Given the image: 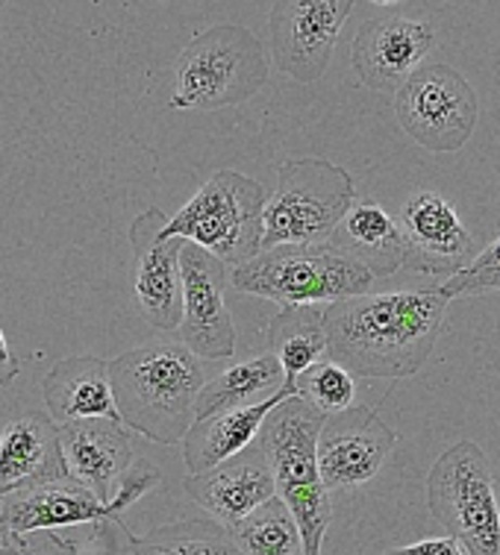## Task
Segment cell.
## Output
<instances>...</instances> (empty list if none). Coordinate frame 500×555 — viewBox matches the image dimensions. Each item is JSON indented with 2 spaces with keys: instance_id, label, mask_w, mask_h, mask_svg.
Wrapping results in <instances>:
<instances>
[{
  "instance_id": "1",
  "label": "cell",
  "mask_w": 500,
  "mask_h": 555,
  "mask_svg": "<svg viewBox=\"0 0 500 555\" xmlns=\"http://www.w3.org/2000/svg\"><path fill=\"white\" fill-rule=\"evenodd\" d=\"M439 288L383 292L324 306L330 362L359 379H407L427 364L448 318Z\"/></svg>"
},
{
  "instance_id": "2",
  "label": "cell",
  "mask_w": 500,
  "mask_h": 555,
  "mask_svg": "<svg viewBox=\"0 0 500 555\" xmlns=\"http://www.w3.org/2000/svg\"><path fill=\"white\" fill-rule=\"evenodd\" d=\"M121 424L154 444H183L206 388L201 359L180 341L127 350L110 362Z\"/></svg>"
},
{
  "instance_id": "3",
  "label": "cell",
  "mask_w": 500,
  "mask_h": 555,
  "mask_svg": "<svg viewBox=\"0 0 500 555\" xmlns=\"http://www.w3.org/2000/svg\"><path fill=\"white\" fill-rule=\"evenodd\" d=\"M328 424V414L292 397L268 414L259 433V447L274 474L277 496L289 505L304 538V555H321L333 505L318 467V438Z\"/></svg>"
},
{
  "instance_id": "4",
  "label": "cell",
  "mask_w": 500,
  "mask_h": 555,
  "mask_svg": "<svg viewBox=\"0 0 500 555\" xmlns=\"http://www.w3.org/2000/svg\"><path fill=\"white\" fill-rule=\"evenodd\" d=\"M374 283V273L338 253L330 242L262 250L254 262L230 273L235 292L266 297L280 309L342 304L350 297L371 294Z\"/></svg>"
},
{
  "instance_id": "5",
  "label": "cell",
  "mask_w": 500,
  "mask_h": 555,
  "mask_svg": "<svg viewBox=\"0 0 500 555\" xmlns=\"http://www.w3.org/2000/svg\"><path fill=\"white\" fill-rule=\"evenodd\" d=\"M168 106L180 112H215L254 98L268 80L262 41L239 24L201 30L185 44Z\"/></svg>"
},
{
  "instance_id": "6",
  "label": "cell",
  "mask_w": 500,
  "mask_h": 555,
  "mask_svg": "<svg viewBox=\"0 0 500 555\" xmlns=\"http://www.w3.org/2000/svg\"><path fill=\"white\" fill-rule=\"evenodd\" d=\"M266 203V192L256 180L239 171H218L168 218L163 238H183L204 247L233 271L245 268L262 253Z\"/></svg>"
},
{
  "instance_id": "7",
  "label": "cell",
  "mask_w": 500,
  "mask_h": 555,
  "mask_svg": "<svg viewBox=\"0 0 500 555\" xmlns=\"http://www.w3.org/2000/svg\"><path fill=\"white\" fill-rule=\"evenodd\" d=\"M357 203L350 171L328 159H286L266 203L262 250L328 244Z\"/></svg>"
},
{
  "instance_id": "8",
  "label": "cell",
  "mask_w": 500,
  "mask_h": 555,
  "mask_svg": "<svg viewBox=\"0 0 500 555\" xmlns=\"http://www.w3.org/2000/svg\"><path fill=\"white\" fill-rule=\"evenodd\" d=\"M427 508L469 555H500V505L486 455L457 441L427 474Z\"/></svg>"
},
{
  "instance_id": "9",
  "label": "cell",
  "mask_w": 500,
  "mask_h": 555,
  "mask_svg": "<svg viewBox=\"0 0 500 555\" xmlns=\"http://www.w3.org/2000/svg\"><path fill=\"white\" fill-rule=\"evenodd\" d=\"M395 115L415 144L433 153H453L474 135L480 101L457 68L424 65L395 94Z\"/></svg>"
},
{
  "instance_id": "10",
  "label": "cell",
  "mask_w": 500,
  "mask_h": 555,
  "mask_svg": "<svg viewBox=\"0 0 500 555\" xmlns=\"http://www.w3.org/2000/svg\"><path fill=\"white\" fill-rule=\"evenodd\" d=\"M354 0H283L271 7V56L297 82H318L328 72L338 33Z\"/></svg>"
},
{
  "instance_id": "11",
  "label": "cell",
  "mask_w": 500,
  "mask_h": 555,
  "mask_svg": "<svg viewBox=\"0 0 500 555\" xmlns=\"http://www.w3.org/2000/svg\"><path fill=\"white\" fill-rule=\"evenodd\" d=\"M183 276V323L180 344L189 347L197 359L225 362L235 353V326L227 309V264L218 262L213 253L185 242L180 256Z\"/></svg>"
},
{
  "instance_id": "12",
  "label": "cell",
  "mask_w": 500,
  "mask_h": 555,
  "mask_svg": "<svg viewBox=\"0 0 500 555\" xmlns=\"http://www.w3.org/2000/svg\"><path fill=\"white\" fill-rule=\"evenodd\" d=\"M168 218L163 209H144L130 227V244L136 253V304L154 330L177 333L183 323V276L180 256L183 238H163Z\"/></svg>"
},
{
  "instance_id": "13",
  "label": "cell",
  "mask_w": 500,
  "mask_h": 555,
  "mask_svg": "<svg viewBox=\"0 0 500 555\" xmlns=\"http://www.w3.org/2000/svg\"><path fill=\"white\" fill-rule=\"evenodd\" d=\"M398 444V433L380 421L377 409L354 405L328 417L318 438V467L328 491L371 482Z\"/></svg>"
},
{
  "instance_id": "14",
  "label": "cell",
  "mask_w": 500,
  "mask_h": 555,
  "mask_svg": "<svg viewBox=\"0 0 500 555\" xmlns=\"http://www.w3.org/2000/svg\"><path fill=\"white\" fill-rule=\"evenodd\" d=\"M433 44L436 33L424 21L383 15L359 27L357 39L350 44V60L362 86L398 94L424 68Z\"/></svg>"
},
{
  "instance_id": "15",
  "label": "cell",
  "mask_w": 500,
  "mask_h": 555,
  "mask_svg": "<svg viewBox=\"0 0 500 555\" xmlns=\"http://www.w3.org/2000/svg\"><path fill=\"white\" fill-rule=\"evenodd\" d=\"M407 235V268L427 276H457L474 262V238L457 209L436 192H415L400 209Z\"/></svg>"
},
{
  "instance_id": "16",
  "label": "cell",
  "mask_w": 500,
  "mask_h": 555,
  "mask_svg": "<svg viewBox=\"0 0 500 555\" xmlns=\"http://www.w3.org/2000/svg\"><path fill=\"white\" fill-rule=\"evenodd\" d=\"M185 494L227 529H235L256 508L277 496V482L262 447L256 444L206 474L185 476Z\"/></svg>"
},
{
  "instance_id": "17",
  "label": "cell",
  "mask_w": 500,
  "mask_h": 555,
  "mask_svg": "<svg viewBox=\"0 0 500 555\" xmlns=\"http://www.w3.org/2000/svg\"><path fill=\"white\" fill-rule=\"evenodd\" d=\"M0 524L10 526L18 535H33V532H56L62 526H118L127 529L124 517H118L103 505L98 496L80 485L77 479H60V482L39 485L21 494L3 496V512Z\"/></svg>"
},
{
  "instance_id": "18",
  "label": "cell",
  "mask_w": 500,
  "mask_h": 555,
  "mask_svg": "<svg viewBox=\"0 0 500 555\" xmlns=\"http://www.w3.org/2000/svg\"><path fill=\"white\" fill-rule=\"evenodd\" d=\"M60 426L51 414L33 412L0 429V496L68 479Z\"/></svg>"
},
{
  "instance_id": "19",
  "label": "cell",
  "mask_w": 500,
  "mask_h": 555,
  "mask_svg": "<svg viewBox=\"0 0 500 555\" xmlns=\"http://www.w3.org/2000/svg\"><path fill=\"white\" fill-rule=\"evenodd\" d=\"M60 441L72 479L110 505L121 476L133 467L130 429L118 421H80L60 426Z\"/></svg>"
},
{
  "instance_id": "20",
  "label": "cell",
  "mask_w": 500,
  "mask_h": 555,
  "mask_svg": "<svg viewBox=\"0 0 500 555\" xmlns=\"http://www.w3.org/2000/svg\"><path fill=\"white\" fill-rule=\"evenodd\" d=\"M41 400L56 426L80 424V421H118L110 362L94 356L62 359L41 383Z\"/></svg>"
},
{
  "instance_id": "21",
  "label": "cell",
  "mask_w": 500,
  "mask_h": 555,
  "mask_svg": "<svg viewBox=\"0 0 500 555\" xmlns=\"http://www.w3.org/2000/svg\"><path fill=\"white\" fill-rule=\"evenodd\" d=\"M292 397H300L297 395V385H283L274 397H268L262 403L197 421L183 441V462L189 476L206 474V470L225 465L235 455L251 450L259 433H262V426H266L268 414L274 412L277 405L292 400Z\"/></svg>"
},
{
  "instance_id": "22",
  "label": "cell",
  "mask_w": 500,
  "mask_h": 555,
  "mask_svg": "<svg viewBox=\"0 0 500 555\" xmlns=\"http://www.w3.org/2000/svg\"><path fill=\"white\" fill-rule=\"evenodd\" d=\"M330 244L377 280L407 268V235L380 203H354Z\"/></svg>"
},
{
  "instance_id": "23",
  "label": "cell",
  "mask_w": 500,
  "mask_h": 555,
  "mask_svg": "<svg viewBox=\"0 0 500 555\" xmlns=\"http://www.w3.org/2000/svg\"><path fill=\"white\" fill-rule=\"evenodd\" d=\"M286 385V371L271 353L254 356L245 362L230 364L227 371L206 383V388L197 397V421L215 417V414L245 409V405L262 403L268 397H274Z\"/></svg>"
},
{
  "instance_id": "24",
  "label": "cell",
  "mask_w": 500,
  "mask_h": 555,
  "mask_svg": "<svg viewBox=\"0 0 500 555\" xmlns=\"http://www.w3.org/2000/svg\"><path fill=\"white\" fill-rule=\"evenodd\" d=\"M268 353L286 371V385L328 362L330 344L324 330V309H280L268 323Z\"/></svg>"
},
{
  "instance_id": "25",
  "label": "cell",
  "mask_w": 500,
  "mask_h": 555,
  "mask_svg": "<svg viewBox=\"0 0 500 555\" xmlns=\"http://www.w3.org/2000/svg\"><path fill=\"white\" fill-rule=\"evenodd\" d=\"M124 535L133 555H242L227 526L201 517L159 526L148 535H133L127 529Z\"/></svg>"
},
{
  "instance_id": "26",
  "label": "cell",
  "mask_w": 500,
  "mask_h": 555,
  "mask_svg": "<svg viewBox=\"0 0 500 555\" xmlns=\"http://www.w3.org/2000/svg\"><path fill=\"white\" fill-rule=\"evenodd\" d=\"M242 555H304V538L289 505L274 496L254 515L230 529Z\"/></svg>"
},
{
  "instance_id": "27",
  "label": "cell",
  "mask_w": 500,
  "mask_h": 555,
  "mask_svg": "<svg viewBox=\"0 0 500 555\" xmlns=\"http://www.w3.org/2000/svg\"><path fill=\"white\" fill-rule=\"evenodd\" d=\"M297 395L304 397L312 409L321 414H342L347 409H354L357 400V376L345 371L336 362H321L312 371L297 379Z\"/></svg>"
},
{
  "instance_id": "28",
  "label": "cell",
  "mask_w": 500,
  "mask_h": 555,
  "mask_svg": "<svg viewBox=\"0 0 500 555\" xmlns=\"http://www.w3.org/2000/svg\"><path fill=\"white\" fill-rule=\"evenodd\" d=\"M500 292V235L498 242H491L480 256H474V262L450 276L448 283L441 285V294L448 300H460V297H483V294Z\"/></svg>"
},
{
  "instance_id": "29",
  "label": "cell",
  "mask_w": 500,
  "mask_h": 555,
  "mask_svg": "<svg viewBox=\"0 0 500 555\" xmlns=\"http://www.w3.org/2000/svg\"><path fill=\"white\" fill-rule=\"evenodd\" d=\"M159 482H163L159 467H154L151 462H133V467L121 476V482L115 488V496L110 500V508L121 517L130 505H136L144 494H151L154 488H159Z\"/></svg>"
},
{
  "instance_id": "30",
  "label": "cell",
  "mask_w": 500,
  "mask_h": 555,
  "mask_svg": "<svg viewBox=\"0 0 500 555\" xmlns=\"http://www.w3.org/2000/svg\"><path fill=\"white\" fill-rule=\"evenodd\" d=\"M21 555H82L77 541L62 538L60 532H33L24 535V553Z\"/></svg>"
},
{
  "instance_id": "31",
  "label": "cell",
  "mask_w": 500,
  "mask_h": 555,
  "mask_svg": "<svg viewBox=\"0 0 500 555\" xmlns=\"http://www.w3.org/2000/svg\"><path fill=\"white\" fill-rule=\"evenodd\" d=\"M383 555H469L465 546L453 535H439V538H424L409 546H398V550H388Z\"/></svg>"
},
{
  "instance_id": "32",
  "label": "cell",
  "mask_w": 500,
  "mask_h": 555,
  "mask_svg": "<svg viewBox=\"0 0 500 555\" xmlns=\"http://www.w3.org/2000/svg\"><path fill=\"white\" fill-rule=\"evenodd\" d=\"M21 374V362L18 356L10 350V341L7 335L0 330V388H7L10 383H15V376Z\"/></svg>"
},
{
  "instance_id": "33",
  "label": "cell",
  "mask_w": 500,
  "mask_h": 555,
  "mask_svg": "<svg viewBox=\"0 0 500 555\" xmlns=\"http://www.w3.org/2000/svg\"><path fill=\"white\" fill-rule=\"evenodd\" d=\"M24 553V535L12 532L10 526L0 524V555H21Z\"/></svg>"
},
{
  "instance_id": "34",
  "label": "cell",
  "mask_w": 500,
  "mask_h": 555,
  "mask_svg": "<svg viewBox=\"0 0 500 555\" xmlns=\"http://www.w3.org/2000/svg\"><path fill=\"white\" fill-rule=\"evenodd\" d=\"M0 512H3V496H0Z\"/></svg>"
}]
</instances>
